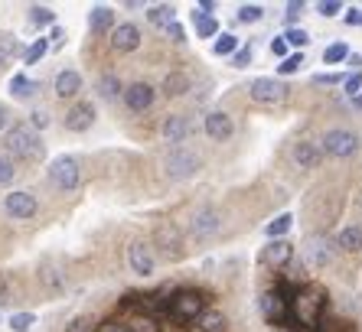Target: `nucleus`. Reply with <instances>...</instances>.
<instances>
[{"label": "nucleus", "instance_id": "f257e3e1", "mask_svg": "<svg viewBox=\"0 0 362 332\" xmlns=\"http://www.w3.org/2000/svg\"><path fill=\"white\" fill-rule=\"evenodd\" d=\"M4 147H7V157L13 160H26V163H36V160H42V141L40 134L33 131L30 124H13L7 127V134H4Z\"/></svg>", "mask_w": 362, "mask_h": 332}, {"label": "nucleus", "instance_id": "f03ea898", "mask_svg": "<svg viewBox=\"0 0 362 332\" xmlns=\"http://www.w3.org/2000/svg\"><path fill=\"white\" fill-rule=\"evenodd\" d=\"M163 309H167V316L177 319V323H196V319L206 313V293L177 290L170 300H163Z\"/></svg>", "mask_w": 362, "mask_h": 332}, {"label": "nucleus", "instance_id": "7ed1b4c3", "mask_svg": "<svg viewBox=\"0 0 362 332\" xmlns=\"http://www.w3.org/2000/svg\"><path fill=\"white\" fill-rule=\"evenodd\" d=\"M323 307H327V300H323V290H317V287H303V290L291 300V313L297 316L300 326H317Z\"/></svg>", "mask_w": 362, "mask_h": 332}, {"label": "nucleus", "instance_id": "20e7f679", "mask_svg": "<svg viewBox=\"0 0 362 332\" xmlns=\"http://www.w3.org/2000/svg\"><path fill=\"white\" fill-rule=\"evenodd\" d=\"M49 179L59 192H76L78 183H82V166H78V160L72 153H62V157L52 160Z\"/></svg>", "mask_w": 362, "mask_h": 332}, {"label": "nucleus", "instance_id": "39448f33", "mask_svg": "<svg viewBox=\"0 0 362 332\" xmlns=\"http://www.w3.org/2000/svg\"><path fill=\"white\" fill-rule=\"evenodd\" d=\"M320 150L327 157H337V160H349L359 153V137L353 131H346V127H333V131L323 134L320 141Z\"/></svg>", "mask_w": 362, "mask_h": 332}, {"label": "nucleus", "instance_id": "423d86ee", "mask_svg": "<svg viewBox=\"0 0 362 332\" xmlns=\"http://www.w3.org/2000/svg\"><path fill=\"white\" fill-rule=\"evenodd\" d=\"M163 166H167L170 179H189V176L199 173L202 157L196 153V150H189V147H173L167 153V160H163Z\"/></svg>", "mask_w": 362, "mask_h": 332}, {"label": "nucleus", "instance_id": "0eeeda50", "mask_svg": "<svg viewBox=\"0 0 362 332\" xmlns=\"http://www.w3.org/2000/svg\"><path fill=\"white\" fill-rule=\"evenodd\" d=\"M153 248L160 251L167 261H180L183 258V232L173 222H160L153 232Z\"/></svg>", "mask_w": 362, "mask_h": 332}, {"label": "nucleus", "instance_id": "6e6552de", "mask_svg": "<svg viewBox=\"0 0 362 332\" xmlns=\"http://www.w3.org/2000/svg\"><path fill=\"white\" fill-rule=\"evenodd\" d=\"M127 264L137 277H151L157 271V251L151 241H131L127 244Z\"/></svg>", "mask_w": 362, "mask_h": 332}, {"label": "nucleus", "instance_id": "1a4fd4ad", "mask_svg": "<svg viewBox=\"0 0 362 332\" xmlns=\"http://www.w3.org/2000/svg\"><path fill=\"white\" fill-rule=\"evenodd\" d=\"M36 208H40V202H36L33 192H26V189H13V192H7V196H4V212H7L10 218H17V222L33 218Z\"/></svg>", "mask_w": 362, "mask_h": 332}, {"label": "nucleus", "instance_id": "9d476101", "mask_svg": "<svg viewBox=\"0 0 362 332\" xmlns=\"http://www.w3.org/2000/svg\"><path fill=\"white\" fill-rule=\"evenodd\" d=\"M124 105H127V111H134V114H144V111H151L153 108V101H157V88L153 85H147V82H131L124 88Z\"/></svg>", "mask_w": 362, "mask_h": 332}, {"label": "nucleus", "instance_id": "9b49d317", "mask_svg": "<svg viewBox=\"0 0 362 332\" xmlns=\"http://www.w3.org/2000/svg\"><path fill=\"white\" fill-rule=\"evenodd\" d=\"M248 95H252L258 105H281L287 98V85L278 78H255L248 85Z\"/></svg>", "mask_w": 362, "mask_h": 332}, {"label": "nucleus", "instance_id": "f8f14e48", "mask_svg": "<svg viewBox=\"0 0 362 332\" xmlns=\"http://www.w3.org/2000/svg\"><path fill=\"white\" fill-rule=\"evenodd\" d=\"M262 261L264 267H271V271H284L287 264H291V261H294V244H291V241H268V244H264L262 248Z\"/></svg>", "mask_w": 362, "mask_h": 332}, {"label": "nucleus", "instance_id": "ddd939ff", "mask_svg": "<svg viewBox=\"0 0 362 332\" xmlns=\"http://www.w3.org/2000/svg\"><path fill=\"white\" fill-rule=\"evenodd\" d=\"M95 117H98V111H95V105L92 101H85V98H78L72 108L66 111V131H72V134H82V131H88V127L95 124Z\"/></svg>", "mask_w": 362, "mask_h": 332}, {"label": "nucleus", "instance_id": "4468645a", "mask_svg": "<svg viewBox=\"0 0 362 332\" xmlns=\"http://www.w3.org/2000/svg\"><path fill=\"white\" fill-rule=\"evenodd\" d=\"M258 307H262V316L268 319L271 326H281V323L287 319V313H291V303L284 300V293H281V290H268V293H262Z\"/></svg>", "mask_w": 362, "mask_h": 332}, {"label": "nucleus", "instance_id": "2eb2a0df", "mask_svg": "<svg viewBox=\"0 0 362 332\" xmlns=\"http://www.w3.org/2000/svg\"><path fill=\"white\" fill-rule=\"evenodd\" d=\"M141 26L137 23H118L115 26V30H111V49L115 52H121V56H124V52H134L137 46H141Z\"/></svg>", "mask_w": 362, "mask_h": 332}, {"label": "nucleus", "instance_id": "dca6fc26", "mask_svg": "<svg viewBox=\"0 0 362 332\" xmlns=\"http://www.w3.org/2000/svg\"><path fill=\"white\" fill-rule=\"evenodd\" d=\"M219 228H222V215L216 208H199L193 215V225H189V232H193L196 241H206L212 235H219Z\"/></svg>", "mask_w": 362, "mask_h": 332}, {"label": "nucleus", "instance_id": "f3484780", "mask_svg": "<svg viewBox=\"0 0 362 332\" xmlns=\"http://www.w3.org/2000/svg\"><path fill=\"white\" fill-rule=\"evenodd\" d=\"M202 127H206V134H209L212 141H219V143L235 134V124H232V117H228L226 111H209L206 121H202Z\"/></svg>", "mask_w": 362, "mask_h": 332}, {"label": "nucleus", "instance_id": "a211bd4d", "mask_svg": "<svg viewBox=\"0 0 362 332\" xmlns=\"http://www.w3.org/2000/svg\"><path fill=\"white\" fill-rule=\"evenodd\" d=\"M291 157H294V163L300 170H317L323 160V150H320V143H313V141H297L294 150H291Z\"/></svg>", "mask_w": 362, "mask_h": 332}, {"label": "nucleus", "instance_id": "6ab92c4d", "mask_svg": "<svg viewBox=\"0 0 362 332\" xmlns=\"http://www.w3.org/2000/svg\"><path fill=\"white\" fill-rule=\"evenodd\" d=\"M189 131H193V124H189V117H183V114H170L160 127L163 137H167L170 143H177V147H183V141L189 137Z\"/></svg>", "mask_w": 362, "mask_h": 332}, {"label": "nucleus", "instance_id": "aec40b11", "mask_svg": "<svg viewBox=\"0 0 362 332\" xmlns=\"http://www.w3.org/2000/svg\"><path fill=\"white\" fill-rule=\"evenodd\" d=\"M78 92H82V75L76 69H62L56 75V95L59 98H78Z\"/></svg>", "mask_w": 362, "mask_h": 332}, {"label": "nucleus", "instance_id": "412c9836", "mask_svg": "<svg viewBox=\"0 0 362 332\" xmlns=\"http://www.w3.org/2000/svg\"><path fill=\"white\" fill-rule=\"evenodd\" d=\"M329 261H333V244L327 238H310V244H307V264L327 267Z\"/></svg>", "mask_w": 362, "mask_h": 332}, {"label": "nucleus", "instance_id": "4be33fe9", "mask_svg": "<svg viewBox=\"0 0 362 332\" xmlns=\"http://www.w3.org/2000/svg\"><path fill=\"white\" fill-rule=\"evenodd\" d=\"M337 248H343L346 254H359L362 251V225H346V228H339Z\"/></svg>", "mask_w": 362, "mask_h": 332}, {"label": "nucleus", "instance_id": "5701e85b", "mask_svg": "<svg viewBox=\"0 0 362 332\" xmlns=\"http://www.w3.org/2000/svg\"><path fill=\"white\" fill-rule=\"evenodd\" d=\"M95 88H98V98H105V101H118L121 95H124V85H121V78L115 72H105V75H101Z\"/></svg>", "mask_w": 362, "mask_h": 332}, {"label": "nucleus", "instance_id": "b1692460", "mask_svg": "<svg viewBox=\"0 0 362 332\" xmlns=\"http://www.w3.org/2000/svg\"><path fill=\"white\" fill-rule=\"evenodd\" d=\"M88 26H92L95 36H101L105 30H111V26H115V10H111V7H95L92 13H88Z\"/></svg>", "mask_w": 362, "mask_h": 332}, {"label": "nucleus", "instance_id": "393cba45", "mask_svg": "<svg viewBox=\"0 0 362 332\" xmlns=\"http://www.w3.org/2000/svg\"><path fill=\"white\" fill-rule=\"evenodd\" d=\"M189 85H193V82H189V75L177 69V72H170L167 78H163V92H167L170 98H180V95L189 92Z\"/></svg>", "mask_w": 362, "mask_h": 332}, {"label": "nucleus", "instance_id": "a878e982", "mask_svg": "<svg viewBox=\"0 0 362 332\" xmlns=\"http://www.w3.org/2000/svg\"><path fill=\"white\" fill-rule=\"evenodd\" d=\"M147 20H151L153 26H160V30H167L170 23H177V10L170 7V4H157V7L147 10Z\"/></svg>", "mask_w": 362, "mask_h": 332}, {"label": "nucleus", "instance_id": "bb28decb", "mask_svg": "<svg viewBox=\"0 0 362 332\" xmlns=\"http://www.w3.org/2000/svg\"><path fill=\"white\" fill-rule=\"evenodd\" d=\"M196 329L199 332H226V316L219 309H206V313L196 319Z\"/></svg>", "mask_w": 362, "mask_h": 332}, {"label": "nucleus", "instance_id": "cd10ccee", "mask_svg": "<svg viewBox=\"0 0 362 332\" xmlns=\"http://www.w3.org/2000/svg\"><path fill=\"white\" fill-rule=\"evenodd\" d=\"M193 20H196V33H199V40H216V36H219V20L216 17H206V13L196 10Z\"/></svg>", "mask_w": 362, "mask_h": 332}, {"label": "nucleus", "instance_id": "c85d7f7f", "mask_svg": "<svg viewBox=\"0 0 362 332\" xmlns=\"http://www.w3.org/2000/svg\"><path fill=\"white\" fill-rule=\"evenodd\" d=\"M291 225H294V215H291V212H284V215H278L274 222L264 225V235H268L271 241H281L287 232H291Z\"/></svg>", "mask_w": 362, "mask_h": 332}, {"label": "nucleus", "instance_id": "c756f323", "mask_svg": "<svg viewBox=\"0 0 362 332\" xmlns=\"http://www.w3.org/2000/svg\"><path fill=\"white\" fill-rule=\"evenodd\" d=\"M33 92H36V82L33 78H26L23 72L10 78V95H13V98H30Z\"/></svg>", "mask_w": 362, "mask_h": 332}, {"label": "nucleus", "instance_id": "7c9ffc66", "mask_svg": "<svg viewBox=\"0 0 362 332\" xmlns=\"http://www.w3.org/2000/svg\"><path fill=\"white\" fill-rule=\"evenodd\" d=\"M212 52H216V56H235L238 52V36L235 33H219L216 42H212Z\"/></svg>", "mask_w": 362, "mask_h": 332}, {"label": "nucleus", "instance_id": "2f4dec72", "mask_svg": "<svg viewBox=\"0 0 362 332\" xmlns=\"http://www.w3.org/2000/svg\"><path fill=\"white\" fill-rule=\"evenodd\" d=\"M127 329L131 332H160V323H157V316H151V313H137V316H131Z\"/></svg>", "mask_w": 362, "mask_h": 332}, {"label": "nucleus", "instance_id": "473e14b6", "mask_svg": "<svg viewBox=\"0 0 362 332\" xmlns=\"http://www.w3.org/2000/svg\"><path fill=\"white\" fill-rule=\"evenodd\" d=\"M26 17H30L33 26H52L56 23V13H52L49 7H42V4H33V7L26 10Z\"/></svg>", "mask_w": 362, "mask_h": 332}, {"label": "nucleus", "instance_id": "72a5a7b5", "mask_svg": "<svg viewBox=\"0 0 362 332\" xmlns=\"http://www.w3.org/2000/svg\"><path fill=\"white\" fill-rule=\"evenodd\" d=\"M346 59H349V46H346V42H329L327 49H323V62H327V66H339Z\"/></svg>", "mask_w": 362, "mask_h": 332}, {"label": "nucleus", "instance_id": "f704fd0d", "mask_svg": "<svg viewBox=\"0 0 362 332\" xmlns=\"http://www.w3.org/2000/svg\"><path fill=\"white\" fill-rule=\"evenodd\" d=\"M262 17H264L262 4H242V7H238V23H258Z\"/></svg>", "mask_w": 362, "mask_h": 332}, {"label": "nucleus", "instance_id": "c9c22d12", "mask_svg": "<svg viewBox=\"0 0 362 332\" xmlns=\"http://www.w3.org/2000/svg\"><path fill=\"white\" fill-rule=\"evenodd\" d=\"M13 179H17V163L7 153H0V186H10Z\"/></svg>", "mask_w": 362, "mask_h": 332}, {"label": "nucleus", "instance_id": "e433bc0d", "mask_svg": "<svg viewBox=\"0 0 362 332\" xmlns=\"http://www.w3.org/2000/svg\"><path fill=\"white\" fill-rule=\"evenodd\" d=\"M46 49H49V40H36L33 46L23 52V62H26V66H36V62L46 56Z\"/></svg>", "mask_w": 362, "mask_h": 332}, {"label": "nucleus", "instance_id": "4c0bfd02", "mask_svg": "<svg viewBox=\"0 0 362 332\" xmlns=\"http://www.w3.org/2000/svg\"><path fill=\"white\" fill-rule=\"evenodd\" d=\"M343 92H346V98H349V101L359 98V95H362V72L346 75V78H343Z\"/></svg>", "mask_w": 362, "mask_h": 332}, {"label": "nucleus", "instance_id": "58836bf2", "mask_svg": "<svg viewBox=\"0 0 362 332\" xmlns=\"http://www.w3.org/2000/svg\"><path fill=\"white\" fill-rule=\"evenodd\" d=\"M303 69V56L300 52H294V56H287L281 59V66H278V75H297Z\"/></svg>", "mask_w": 362, "mask_h": 332}, {"label": "nucleus", "instance_id": "ea45409f", "mask_svg": "<svg viewBox=\"0 0 362 332\" xmlns=\"http://www.w3.org/2000/svg\"><path fill=\"white\" fill-rule=\"evenodd\" d=\"M66 332H98V323L88 316H76V319H69Z\"/></svg>", "mask_w": 362, "mask_h": 332}, {"label": "nucleus", "instance_id": "a19ab883", "mask_svg": "<svg viewBox=\"0 0 362 332\" xmlns=\"http://www.w3.org/2000/svg\"><path fill=\"white\" fill-rule=\"evenodd\" d=\"M284 40H287V46H297V49H303L307 42H310V33L307 30H297V26H291L284 33Z\"/></svg>", "mask_w": 362, "mask_h": 332}, {"label": "nucleus", "instance_id": "79ce46f5", "mask_svg": "<svg viewBox=\"0 0 362 332\" xmlns=\"http://www.w3.org/2000/svg\"><path fill=\"white\" fill-rule=\"evenodd\" d=\"M36 323V316L33 313H17V316H10V329L13 332H30V326Z\"/></svg>", "mask_w": 362, "mask_h": 332}, {"label": "nucleus", "instance_id": "37998d69", "mask_svg": "<svg viewBox=\"0 0 362 332\" xmlns=\"http://www.w3.org/2000/svg\"><path fill=\"white\" fill-rule=\"evenodd\" d=\"M13 52H17V46H13V36H0V69H4L10 59H13Z\"/></svg>", "mask_w": 362, "mask_h": 332}, {"label": "nucleus", "instance_id": "c03bdc74", "mask_svg": "<svg viewBox=\"0 0 362 332\" xmlns=\"http://www.w3.org/2000/svg\"><path fill=\"white\" fill-rule=\"evenodd\" d=\"M252 56H255V49H252V46H238V52H235V56H232V66H235V69L252 66Z\"/></svg>", "mask_w": 362, "mask_h": 332}, {"label": "nucleus", "instance_id": "a18cd8bd", "mask_svg": "<svg viewBox=\"0 0 362 332\" xmlns=\"http://www.w3.org/2000/svg\"><path fill=\"white\" fill-rule=\"evenodd\" d=\"M339 10H343L339 0H320V4H317V13H320V17H337Z\"/></svg>", "mask_w": 362, "mask_h": 332}, {"label": "nucleus", "instance_id": "49530a36", "mask_svg": "<svg viewBox=\"0 0 362 332\" xmlns=\"http://www.w3.org/2000/svg\"><path fill=\"white\" fill-rule=\"evenodd\" d=\"M300 13H303V4H287V10H284V23L291 26V23H297V20H300Z\"/></svg>", "mask_w": 362, "mask_h": 332}, {"label": "nucleus", "instance_id": "de8ad7c7", "mask_svg": "<svg viewBox=\"0 0 362 332\" xmlns=\"http://www.w3.org/2000/svg\"><path fill=\"white\" fill-rule=\"evenodd\" d=\"M343 82V75L337 72H323V75H313V85H339Z\"/></svg>", "mask_w": 362, "mask_h": 332}, {"label": "nucleus", "instance_id": "09e8293b", "mask_svg": "<svg viewBox=\"0 0 362 332\" xmlns=\"http://www.w3.org/2000/svg\"><path fill=\"white\" fill-rule=\"evenodd\" d=\"M167 36H170L173 42H186V30H183V23H180V20H177V23H170V26H167Z\"/></svg>", "mask_w": 362, "mask_h": 332}, {"label": "nucleus", "instance_id": "8fccbe9b", "mask_svg": "<svg viewBox=\"0 0 362 332\" xmlns=\"http://www.w3.org/2000/svg\"><path fill=\"white\" fill-rule=\"evenodd\" d=\"M42 280H46V287H52L56 293L62 290V277H59V271H46V274H42Z\"/></svg>", "mask_w": 362, "mask_h": 332}, {"label": "nucleus", "instance_id": "3c124183", "mask_svg": "<svg viewBox=\"0 0 362 332\" xmlns=\"http://www.w3.org/2000/svg\"><path fill=\"white\" fill-rule=\"evenodd\" d=\"M271 56L287 59V40H284V36H278V40H271Z\"/></svg>", "mask_w": 362, "mask_h": 332}, {"label": "nucleus", "instance_id": "603ef678", "mask_svg": "<svg viewBox=\"0 0 362 332\" xmlns=\"http://www.w3.org/2000/svg\"><path fill=\"white\" fill-rule=\"evenodd\" d=\"M46 124H49V117H46V111H33V114H30V127H33V131H42Z\"/></svg>", "mask_w": 362, "mask_h": 332}, {"label": "nucleus", "instance_id": "864d4df0", "mask_svg": "<svg viewBox=\"0 0 362 332\" xmlns=\"http://www.w3.org/2000/svg\"><path fill=\"white\" fill-rule=\"evenodd\" d=\"M343 20H346V26H362V10H356V7H353V10H346V17H343Z\"/></svg>", "mask_w": 362, "mask_h": 332}, {"label": "nucleus", "instance_id": "5fc2aeb1", "mask_svg": "<svg viewBox=\"0 0 362 332\" xmlns=\"http://www.w3.org/2000/svg\"><path fill=\"white\" fill-rule=\"evenodd\" d=\"M98 332H131V329H127V323H101Z\"/></svg>", "mask_w": 362, "mask_h": 332}, {"label": "nucleus", "instance_id": "6e6d98bb", "mask_svg": "<svg viewBox=\"0 0 362 332\" xmlns=\"http://www.w3.org/2000/svg\"><path fill=\"white\" fill-rule=\"evenodd\" d=\"M49 40H52V46L59 49L62 42H66V30H62V26H56V30H52V36H49Z\"/></svg>", "mask_w": 362, "mask_h": 332}, {"label": "nucleus", "instance_id": "4d7b16f0", "mask_svg": "<svg viewBox=\"0 0 362 332\" xmlns=\"http://www.w3.org/2000/svg\"><path fill=\"white\" fill-rule=\"evenodd\" d=\"M7 124H10V111L7 105H0V134H7Z\"/></svg>", "mask_w": 362, "mask_h": 332}, {"label": "nucleus", "instance_id": "13d9d810", "mask_svg": "<svg viewBox=\"0 0 362 332\" xmlns=\"http://www.w3.org/2000/svg\"><path fill=\"white\" fill-rule=\"evenodd\" d=\"M0 303H10V290H7V277L0 274Z\"/></svg>", "mask_w": 362, "mask_h": 332}, {"label": "nucleus", "instance_id": "bf43d9fd", "mask_svg": "<svg viewBox=\"0 0 362 332\" xmlns=\"http://www.w3.org/2000/svg\"><path fill=\"white\" fill-rule=\"evenodd\" d=\"M196 10H199V13H206V17H209L212 10H216V4H212V0H202V4H199V7H196Z\"/></svg>", "mask_w": 362, "mask_h": 332}, {"label": "nucleus", "instance_id": "052dcab7", "mask_svg": "<svg viewBox=\"0 0 362 332\" xmlns=\"http://www.w3.org/2000/svg\"><path fill=\"white\" fill-rule=\"evenodd\" d=\"M349 66H353L356 72H359V66H362V56H359V52H356V56H353V52H349Z\"/></svg>", "mask_w": 362, "mask_h": 332}, {"label": "nucleus", "instance_id": "680f3d73", "mask_svg": "<svg viewBox=\"0 0 362 332\" xmlns=\"http://www.w3.org/2000/svg\"><path fill=\"white\" fill-rule=\"evenodd\" d=\"M353 108H359V111H362V95H359V98H353Z\"/></svg>", "mask_w": 362, "mask_h": 332}, {"label": "nucleus", "instance_id": "e2e57ef3", "mask_svg": "<svg viewBox=\"0 0 362 332\" xmlns=\"http://www.w3.org/2000/svg\"><path fill=\"white\" fill-rule=\"evenodd\" d=\"M359 202H362V199H359Z\"/></svg>", "mask_w": 362, "mask_h": 332}]
</instances>
